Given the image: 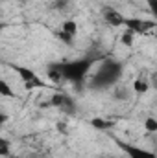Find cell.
Masks as SVG:
<instances>
[{
  "mask_svg": "<svg viewBox=\"0 0 157 158\" xmlns=\"http://www.w3.org/2000/svg\"><path fill=\"white\" fill-rule=\"evenodd\" d=\"M135 37H137V33H135L133 30L124 28V31H122V35H120V44H124L126 48H131V46L135 44Z\"/></svg>",
  "mask_w": 157,
  "mask_h": 158,
  "instance_id": "cell-9",
  "label": "cell"
},
{
  "mask_svg": "<svg viewBox=\"0 0 157 158\" xmlns=\"http://www.w3.org/2000/svg\"><path fill=\"white\" fill-rule=\"evenodd\" d=\"M0 94H2L4 98H15V92L11 90V86L7 85L6 79H0Z\"/></svg>",
  "mask_w": 157,
  "mask_h": 158,
  "instance_id": "cell-14",
  "label": "cell"
},
{
  "mask_svg": "<svg viewBox=\"0 0 157 158\" xmlns=\"http://www.w3.org/2000/svg\"><path fill=\"white\" fill-rule=\"evenodd\" d=\"M146 4H148V9H150L152 17L155 19V22H157V0H146Z\"/></svg>",
  "mask_w": 157,
  "mask_h": 158,
  "instance_id": "cell-18",
  "label": "cell"
},
{
  "mask_svg": "<svg viewBox=\"0 0 157 158\" xmlns=\"http://www.w3.org/2000/svg\"><path fill=\"white\" fill-rule=\"evenodd\" d=\"M0 155L2 156H9V142L6 138H0Z\"/></svg>",
  "mask_w": 157,
  "mask_h": 158,
  "instance_id": "cell-17",
  "label": "cell"
},
{
  "mask_svg": "<svg viewBox=\"0 0 157 158\" xmlns=\"http://www.w3.org/2000/svg\"><path fill=\"white\" fill-rule=\"evenodd\" d=\"M6 121H7V114L2 110V112H0V123H6Z\"/></svg>",
  "mask_w": 157,
  "mask_h": 158,
  "instance_id": "cell-20",
  "label": "cell"
},
{
  "mask_svg": "<svg viewBox=\"0 0 157 158\" xmlns=\"http://www.w3.org/2000/svg\"><path fill=\"white\" fill-rule=\"evenodd\" d=\"M126 19H128V17H124L120 11L113 9V7H105V9H104V20H105L109 26H113V28L126 26Z\"/></svg>",
  "mask_w": 157,
  "mask_h": 158,
  "instance_id": "cell-7",
  "label": "cell"
},
{
  "mask_svg": "<svg viewBox=\"0 0 157 158\" xmlns=\"http://www.w3.org/2000/svg\"><path fill=\"white\" fill-rule=\"evenodd\" d=\"M48 105L54 107V109H59L61 112H65V114H69V116H74V114H76V101H74L69 94H63V92L52 94Z\"/></svg>",
  "mask_w": 157,
  "mask_h": 158,
  "instance_id": "cell-4",
  "label": "cell"
},
{
  "mask_svg": "<svg viewBox=\"0 0 157 158\" xmlns=\"http://www.w3.org/2000/svg\"><path fill=\"white\" fill-rule=\"evenodd\" d=\"M54 35H56L57 39L61 40L63 44H67V46H70V44H74V37H72V35H69L67 31H63L61 28H59V30H56V31H54Z\"/></svg>",
  "mask_w": 157,
  "mask_h": 158,
  "instance_id": "cell-12",
  "label": "cell"
},
{
  "mask_svg": "<svg viewBox=\"0 0 157 158\" xmlns=\"http://www.w3.org/2000/svg\"><path fill=\"white\" fill-rule=\"evenodd\" d=\"M69 6H70V0H54V4H52V7L57 11H67Z\"/></svg>",
  "mask_w": 157,
  "mask_h": 158,
  "instance_id": "cell-16",
  "label": "cell"
},
{
  "mask_svg": "<svg viewBox=\"0 0 157 158\" xmlns=\"http://www.w3.org/2000/svg\"><path fill=\"white\" fill-rule=\"evenodd\" d=\"M61 30L67 31L69 35H72V37L76 39V35H78V22L72 20V19H69V20H65V22L61 24Z\"/></svg>",
  "mask_w": 157,
  "mask_h": 158,
  "instance_id": "cell-11",
  "label": "cell"
},
{
  "mask_svg": "<svg viewBox=\"0 0 157 158\" xmlns=\"http://www.w3.org/2000/svg\"><path fill=\"white\" fill-rule=\"evenodd\" d=\"M115 143L126 153L128 158H157L155 153H152V151H148V149H144V147L133 145V143H126V142H122V140H118V138H115Z\"/></svg>",
  "mask_w": 157,
  "mask_h": 158,
  "instance_id": "cell-5",
  "label": "cell"
},
{
  "mask_svg": "<svg viewBox=\"0 0 157 158\" xmlns=\"http://www.w3.org/2000/svg\"><path fill=\"white\" fill-rule=\"evenodd\" d=\"M148 90H150V81L146 77H137L133 81V92L137 94V96H142V94H148Z\"/></svg>",
  "mask_w": 157,
  "mask_h": 158,
  "instance_id": "cell-8",
  "label": "cell"
},
{
  "mask_svg": "<svg viewBox=\"0 0 157 158\" xmlns=\"http://www.w3.org/2000/svg\"><path fill=\"white\" fill-rule=\"evenodd\" d=\"M56 129H57V131H61V132H67V127H65V123H63V121H57Z\"/></svg>",
  "mask_w": 157,
  "mask_h": 158,
  "instance_id": "cell-19",
  "label": "cell"
},
{
  "mask_svg": "<svg viewBox=\"0 0 157 158\" xmlns=\"http://www.w3.org/2000/svg\"><path fill=\"white\" fill-rule=\"evenodd\" d=\"M9 66H11V70L20 77V81H22V85H24L26 90H34V88H48L46 81H43V79L39 77V74L34 72L32 68L22 66V64H9Z\"/></svg>",
  "mask_w": 157,
  "mask_h": 158,
  "instance_id": "cell-3",
  "label": "cell"
},
{
  "mask_svg": "<svg viewBox=\"0 0 157 158\" xmlns=\"http://www.w3.org/2000/svg\"><path fill=\"white\" fill-rule=\"evenodd\" d=\"M113 98L118 99V101H126L128 98H129V90L126 88V86H115V90H113Z\"/></svg>",
  "mask_w": 157,
  "mask_h": 158,
  "instance_id": "cell-13",
  "label": "cell"
},
{
  "mask_svg": "<svg viewBox=\"0 0 157 158\" xmlns=\"http://www.w3.org/2000/svg\"><path fill=\"white\" fill-rule=\"evenodd\" d=\"M122 74H124V64L118 59H113V57L102 59L98 70L89 79L87 86L94 92H104V90L115 88L118 85V81L122 79Z\"/></svg>",
  "mask_w": 157,
  "mask_h": 158,
  "instance_id": "cell-1",
  "label": "cell"
},
{
  "mask_svg": "<svg viewBox=\"0 0 157 158\" xmlns=\"http://www.w3.org/2000/svg\"><path fill=\"white\" fill-rule=\"evenodd\" d=\"M155 20H142V19H126V26L124 28H129L133 30L137 35L139 33H146L150 31L152 28H155Z\"/></svg>",
  "mask_w": 157,
  "mask_h": 158,
  "instance_id": "cell-6",
  "label": "cell"
},
{
  "mask_svg": "<svg viewBox=\"0 0 157 158\" xmlns=\"http://www.w3.org/2000/svg\"><path fill=\"white\" fill-rule=\"evenodd\" d=\"M144 127H146L148 132H157V119L148 116V118L144 119Z\"/></svg>",
  "mask_w": 157,
  "mask_h": 158,
  "instance_id": "cell-15",
  "label": "cell"
},
{
  "mask_svg": "<svg viewBox=\"0 0 157 158\" xmlns=\"http://www.w3.org/2000/svg\"><path fill=\"white\" fill-rule=\"evenodd\" d=\"M96 63L94 57H81V59H74V61H67V63H56L63 81H69L72 85H76L81 88L85 85V77L91 72L92 64Z\"/></svg>",
  "mask_w": 157,
  "mask_h": 158,
  "instance_id": "cell-2",
  "label": "cell"
},
{
  "mask_svg": "<svg viewBox=\"0 0 157 158\" xmlns=\"http://www.w3.org/2000/svg\"><path fill=\"white\" fill-rule=\"evenodd\" d=\"M89 123H91V127H94V129H98V131H109V129L115 125L113 121L104 119V118H92Z\"/></svg>",
  "mask_w": 157,
  "mask_h": 158,
  "instance_id": "cell-10",
  "label": "cell"
}]
</instances>
